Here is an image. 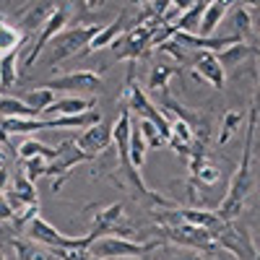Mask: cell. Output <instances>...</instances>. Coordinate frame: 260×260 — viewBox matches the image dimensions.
Listing matches in <instances>:
<instances>
[{
	"label": "cell",
	"mask_w": 260,
	"mask_h": 260,
	"mask_svg": "<svg viewBox=\"0 0 260 260\" xmlns=\"http://www.w3.org/2000/svg\"><path fill=\"white\" fill-rule=\"evenodd\" d=\"M255 127L257 122L247 117V136H245V151H242V159H240V167L232 175L229 180V187H226V195L221 198L216 213L221 216L224 221H234L237 216L245 211V203L252 192V143H255Z\"/></svg>",
	"instance_id": "obj_1"
},
{
	"label": "cell",
	"mask_w": 260,
	"mask_h": 260,
	"mask_svg": "<svg viewBox=\"0 0 260 260\" xmlns=\"http://www.w3.org/2000/svg\"><path fill=\"white\" fill-rule=\"evenodd\" d=\"M122 102L130 112H136L138 120H151L154 125H159V130L164 133V138H172V120L159 110V107L146 96V91L136 83V71H133V62H130V71H127V83H125V94Z\"/></svg>",
	"instance_id": "obj_2"
},
{
	"label": "cell",
	"mask_w": 260,
	"mask_h": 260,
	"mask_svg": "<svg viewBox=\"0 0 260 260\" xmlns=\"http://www.w3.org/2000/svg\"><path fill=\"white\" fill-rule=\"evenodd\" d=\"M164 240H151V242H138L130 237H117V234H107L89 247V252H94L96 257L104 260H125V257H143L154 250H161Z\"/></svg>",
	"instance_id": "obj_3"
},
{
	"label": "cell",
	"mask_w": 260,
	"mask_h": 260,
	"mask_svg": "<svg viewBox=\"0 0 260 260\" xmlns=\"http://www.w3.org/2000/svg\"><path fill=\"white\" fill-rule=\"evenodd\" d=\"M26 237L34 240L37 245H45V247H52V250H89L94 245L91 234L68 237V234L57 232L50 221L42 219V216H34V219L26 224Z\"/></svg>",
	"instance_id": "obj_4"
},
{
	"label": "cell",
	"mask_w": 260,
	"mask_h": 260,
	"mask_svg": "<svg viewBox=\"0 0 260 260\" xmlns=\"http://www.w3.org/2000/svg\"><path fill=\"white\" fill-rule=\"evenodd\" d=\"M156 232L161 234L159 240L172 242L182 250H195V252H221L216 245V234L192 224H177V226H156Z\"/></svg>",
	"instance_id": "obj_5"
},
{
	"label": "cell",
	"mask_w": 260,
	"mask_h": 260,
	"mask_svg": "<svg viewBox=\"0 0 260 260\" xmlns=\"http://www.w3.org/2000/svg\"><path fill=\"white\" fill-rule=\"evenodd\" d=\"M102 31L99 24H83V26H76V29H62L52 42H50V65H57L68 57H81V52L91 45V39Z\"/></svg>",
	"instance_id": "obj_6"
},
{
	"label": "cell",
	"mask_w": 260,
	"mask_h": 260,
	"mask_svg": "<svg viewBox=\"0 0 260 260\" xmlns=\"http://www.w3.org/2000/svg\"><path fill=\"white\" fill-rule=\"evenodd\" d=\"M216 234V245L221 252L234 255L237 260H260V247L255 245L252 234L247 226H242L240 221H226Z\"/></svg>",
	"instance_id": "obj_7"
},
{
	"label": "cell",
	"mask_w": 260,
	"mask_h": 260,
	"mask_svg": "<svg viewBox=\"0 0 260 260\" xmlns=\"http://www.w3.org/2000/svg\"><path fill=\"white\" fill-rule=\"evenodd\" d=\"M94 159H96V156H91L89 151H83V148L78 146V141L65 138V141L57 146V156L47 164V177H55L52 190L57 192V190L62 187V182L68 180V175H71L73 167L86 164V161H94Z\"/></svg>",
	"instance_id": "obj_8"
},
{
	"label": "cell",
	"mask_w": 260,
	"mask_h": 260,
	"mask_svg": "<svg viewBox=\"0 0 260 260\" xmlns=\"http://www.w3.org/2000/svg\"><path fill=\"white\" fill-rule=\"evenodd\" d=\"M89 234L94 237V242L99 237H107V234H117V237H130L133 240V229L125 224V206L117 201V203H110L94 213L91 219V229Z\"/></svg>",
	"instance_id": "obj_9"
},
{
	"label": "cell",
	"mask_w": 260,
	"mask_h": 260,
	"mask_svg": "<svg viewBox=\"0 0 260 260\" xmlns=\"http://www.w3.org/2000/svg\"><path fill=\"white\" fill-rule=\"evenodd\" d=\"M47 89H57V91H71V94H89V96H96L104 91V81L96 71H73V73H65V76H57V78H50Z\"/></svg>",
	"instance_id": "obj_10"
},
{
	"label": "cell",
	"mask_w": 260,
	"mask_h": 260,
	"mask_svg": "<svg viewBox=\"0 0 260 260\" xmlns=\"http://www.w3.org/2000/svg\"><path fill=\"white\" fill-rule=\"evenodd\" d=\"M71 13H73V11L65 6V3H60V6L52 11V16L47 18V24L39 29V37L34 39V45L29 47V52H26V57H24V68H31V65L37 62V57L42 55V50L50 47V42L65 29V24H68Z\"/></svg>",
	"instance_id": "obj_11"
},
{
	"label": "cell",
	"mask_w": 260,
	"mask_h": 260,
	"mask_svg": "<svg viewBox=\"0 0 260 260\" xmlns=\"http://www.w3.org/2000/svg\"><path fill=\"white\" fill-rule=\"evenodd\" d=\"M192 76L198 78V81H206L211 83L216 91H221L224 89V83H226V71H224V65L219 60V55L211 52V50H203L192 57Z\"/></svg>",
	"instance_id": "obj_12"
},
{
	"label": "cell",
	"mask_w": 260,
	"mask_h": 260,
	"mask_svg": "<svg viewBox=\"0 0 260 260\" xmlns=\"http://www.w3.org/2000/svg\"><path fill=\"white\" fill-rule=\"evenodd\" d=\"M76 141H78V146H81L83 151H89L91 156H99V154H104V151L110 148V143H112L115 138H112V127L104 125V122H99V125L86 127Z\"/></svg>",
	"instance_id": "obj_13"
},
{
	"label": "cell",
	"mask_w": 260,
	"mask_h": 260,
	"mask_svg": "<svg viewBox=\"0 0 260 260\" xmlns=\"http://www.w3.org/2000/svg\"><path fill=\"white\" fill-rule=\"evenodd\" d=\"M127 18H125V13H120L112 24H107V26H102V31L91 39V45L86 47L83 52H81V57H86V55H91V52H99V50H104V47H112L115 42L120 39V34H125L127 31Z\"/></svg>",
	"instance_id": "obj_14"
},
{
	"label": "cell",
	"mask_w": 260,
	"mask_h": 260,
	"mask_svg": "<svg viewBox=\"0 0 260 260\" xmlns=\"http://www.w3.org/2000/svg\"><path fill=\"white\" fill-rule=\"evenodd\" d=\"M96 99L94 96H62V99H55L50 110H45V115H52V117H60V115H81V112H89L94 110Z\"/></svg>",
	"instance_id": "obj_15"
},
{
	"label": "cell",
	"mask_w": 260,
	"mask_h": 260,
	"mask_svg": "<svg viewBox=\"0 0 260 260\" xmlns=\"http://www.w3.org/2000/svg\"><path fill=\"white\" fill-rule=\"evenodd\" d=\"M130 136H133V117H130V110L125 107L117 117V122L112 125V138L117 143L120 159H130Z\"/></svg>",
	"instance_id": "obj_16"
},
{
	"label": "cell",
	"mask_w": 260,
	"mask_h": 260,
	"mask_svg": "<svg viewBox=\"0 0 260 260\" xmlns=\"http://www.w3.org/2000/svg\"><path fill=\"white\" fill-rule=\"evenodd\" d=\"M47 122V130H52V127H91V125H99L102 122V112H96V110H89V112H81V115H60V117H50V120H45Z\"/></svg>",
	"instance_id": "obj_17"
},
{
	"label": "cell",
	"mask_w": 260,
	"mask_h": 260,
	"mask_svg": "<svg viewBox=\"0 0 260 260\" xmlns=\"http://www.w3.org/2000/svg\"><path fill=\"white\" fill-rule=\"evenodd\" d=\"M216 55H219L224 71H232V68H237L240 62H245L247 57H257L260 50L252 47L250 42H237V45H232V47H226V50H221V52H216Z\"/></svg>",
	"instance_id": "obj_18"
},
{
	"label": "cell",
	"mask_w": 260,
	"mask_h": 260,
	"mask_svg": "<svg viewBox=\"0 0 260 260\" xmlns=\"http://www.w3.org/2000/svg\"><path fill=\"white\" fill-rule=\"evenodd\" d=\"M52 6L50 3H39V6H26L21 11V26L26 31H39L42 26L47 24V18L52 16Z\"/></svg>",
	"instance_id": "obj_19"
},
{
	"label": "cell",
	"mask_w": 260,
	"mask_h": 260,
	"mask_svg": "<svg viewBox=\"0 0 260 260\" xmlns=\"http://www.w3.org/2000/svg\"><path fill=\"white\" fill-rule=\"evenodd\" d=\"M234 0H213V3L206 6V13H203V24H201V34L203 37H213V29L219 26V21L226 16L229 6Z\"/></svg>",
	"instance_id": "obj_20"
},
{
	"label": "cell",
	"mask_w": 260,
	"mask_h": 260,
	"mask_svg": "<svg viewBox=\"0 0 260 260\" xmlns=\"http://www.w3.org/2000/svg\"><path fill=\"white\" fill-rule=\"evenodd\" d=\"M18 78V50L0 55V89H11Z\"/></svg>",
	"instance_id": "obj_21"
},
{
	"label": "cell",
	"mask_w": 260,
	"mask_h": 260,
	"mask_svg": "<svg viewBox=\"0 0 260 260\" xmlns=\"http://www.w3.org/2000/svg\"><path fill=\"white\" fill-rule=\"evenodd\" d=\"M245 122V112L242 110H226L224 112V120H221V125H219V146H226L229 141H232V136L240 130V125Z\"/></svg>",
	"instance_id": "obj_22"
},
{
	"label": "cell",
	"mask_w": 260,
	"mask_h": 260,
	"mask_svg": "<svg viewBox=\"0 0 260 260\" xmlns=\"http://www.w3.org/2000/svg\"><path fill=\"white\" fill-rule=\"evenodd\" d=\"M177 73V68H172L169 62H156V65H151V71H148V91H161L169 86V78Z\"/></svg>",
	"instance_id": "obj_23"
},
{
	"label": "cell",
	"mask_w": 260,
	"mask_h": 260,
	"mask_svg": "<svg viewBox=\"0 0 260 260\" xmlns=\"http://www.w3.org/2000/svg\"><path fill=\"white\" fill-rule=\"evenodd\" d=\"M18 159L21 161H26V159H34V156H45V159H55L57 156V148H50V146H45V143H39L37 138H26L24 143L18 146Z\"/></svg>",
	"instance_id": "obj_24"
},
{
	"label": "cell",
	"mask_w": 260,
	"mask_h": 260,
	"mask_svg": "<svg viewBox=\"0 0 260 260\" xmlns=\"http://www.w3.org/2000/svg\"><path fill=\"white\" fill-rule=\"evenodd\" d=\"M146 151H148V143H146V138L141 133L138 122H133V136H130V164H133L136 169H143Z\"/></svg>",
	"instance_id": "obj_25"
},
{
	"label": "cell",
	"mask_w": 260,
	"mask_h": 260,
	"mask_svg": "<svg viewBox=\"0 0 260 260\" xmlns=\"http://www.w3.org/2000/svg\"><path fill=\"white\" fill-rule=\"evenodd\" d=\"M55 99H57V96H55V91H52V89H47V86H39V89H31V91H26V94H24V102H26L29 107H34V110H37L39 115L45 112V110H50Z\"/></svg>",
	"instance_id": "obj_26"
},
{
	"label": "cell",
	"mask_w": 260,
	"mask_h": 260,
	"mask_svg": "<svg viewBox=\"0 0 260 260\" xmlns=\"http://www.w3.org/2000/svg\"><path fill=\"white\" fill-rule=\"evenodd\" d=\"M11 192L16 195V198L24 203V206H34V203H39V195H37V187H34V182L26 177V175H21V177H16V182H13V187H11Z\"/></svg>",
	"instance_id": "obj_27"
},
{
	"label": "cell",
	"mask_w": 260,
	"mask_h": 260,
	"mask_svg": "<svg viewBox=\"0 0 260 260\" xmlns=\"http://www.w3.org/2000/svg\"><path fill=\"white\" fill-rule=\"evenodd\" d=\"M18 45H24V37L18 34V29H13L8 21L0 16V55L11 52V50H18Z\"/></svg>",
	"instance_id": "obj_28"
},
{
	"label": "cell",
	"mask_w": 260,
	"mask_h": 260,
	"mask_svg": "<svg viewBox=\"0 0 260 260\" xmlns=\"http://www.w3.org/2000/svg\"><path fill=\"white\" fill-rule=\"evenodd\" d=\"M232 26H234V34L240 37L242 42H250L252 39V18L245 8H237L234 16H232Z\"/></svg>",
	"instance_id": "obj_29"
},
{
	"label": "cell",
	"mask_w": 260,
	"mask_h": 260,
	"mask_svg": "<svg viewBox=\"0 0 260 260\" xmlns=\"http://www.w3.org/2000/svg\"><path fill=\"white\" fill-rule=\"evenodd\" d=\"M138 127H141V133H143L148 148H161V146L169 143V141L164 138V133L159 130V125H154L151 120H138Z\"/></svg>",
	"instance_id": "obj_30"
},
{
	"label": "cell",
	"mask_w": 260,
	"mask_h": 260,
	"mask_svg": "<svg viewBox=\"0 0 260 260\" xmlns=\"http://www.w3.org/2000/svg\"><path fill=\"white\" fill-rule=\"evenodd\" d=\"M161 55H169L172 60H175V62H190V57H187V47H182L180 45V42L175 39V37H172V39H167V42H161V45L156 47Z\"/></svg>",
	"instance_id": "obj_31"
},
{
	"label": "cell",
	"mask_w": 260,
	"mask_h": 260,
	"mask_svg": "<svg viewBox=\"0 0 260 260\" xmlns=\"http://www.w3.org/2000/svg\"><path fill=\"white\" fill-rule=\"evenodd\" d=\"M47 164H50V159H45V156L26 159V161H24V172H26V177H29L31 182H37V177H47Z\"/></svg>",
	"instance_id": "obj_32"
},
{
	"label": "cell",
	"mask_w": 260,
	"mask_h": 260,
	"mask_svg": "<svg viewBox=\"0 0 260 260\" xmlns=\"http://www.w3.org/2000/svg\"><path fill=\"white\" fill-rule=\"evenodd\" d=\"M172 11V0H151V13L156 18H164Z\"/></svg>",
	"instance_id": "obj_33"
},
{
	"label": "cell",
	"mask_w": 260,
	"mask_h": 260,
	"mask_svg": "<svg viewBox=\"0 0 260 260\" xmlns=\"http://www.w3.org/2000/svg\"><path fill=\"white\" fill-rule=\"evenodd\" d=\"M11 219H16V211L11 208L6 192H0V221H11Z\"/></svg>",
	"instance_id": "obj_34"
},
{
	"label": "cell",
	"mask_w": 260,
	"mask_h": 260,
	"mask_svg": "<svg viewBox=\"0 0 260 260\" xmlns=\"http://www.w3.org/2000/svg\"><path fill=\"white\" fill-rule=\"evenodd\" d=\"M247 117H252L255 122H260V81H257V89H255L252 104H250V110H247Z\"/></svg>",
	"instance_id": "obj_35"
},
{
	"label": "cell",
	"mask_w": 260,
	"mask_h": 260,
	"mask_svg": "<svg viewBox=\"0 0 260 260\" xmlns=\"http://www.w3.org/2000/svg\"><path fill=\"white\" fill-rule=\"evenodd\" d=\"M167 260H203V257L195 255V252H190V250H177V252H169Z\"/></svg>",
	"instance_id": "obj_36"
},
{
	"label": "cell",
	"mask_w": 260,
	"mask_h": 260,
	"mask_svg": "<svg viewBox=\"0 0 260 260\" xmlns=\"http://www.w3.org/2000/svg\"><path fill=\"white\" fill-rule=\"evenodd\" d=\"M195 3H198V0H172V8H177L180 13H185V11L192 8Z\"/></svg>",
	"instance_id": "obj_37"
},
{
	"label": "cell",
	"mask_w": 260,
	"mask_h": 260,
	"mask_svg": "<svg viewBox=\"0 0 260 260\" xmlns=\"http://www.w3.org/2000/svg\"><path fill=\"white\" fill-rule=\"evenodd\" d=\"M8 182H11L8 169H6V167H0V192H6V190H8Z\"/></svg>",
	"instance_id": "obj_38"
},
{
	"label": "cell",
	"mask_w": 260,
	"mask_h": 260,
	"mask_svg": "<svg viewBox=\"0 0 260 260\" xmlns=\"http://www.w3.org/2000/svg\"><path fill=\"white\" fill-rule=\"evenodd\" d=\"M11 141V133H8V130L3 127V125H0V146H3V143H8Z\"/></svg>",
	"instance_id": "obj_39"
},
{
	"label": "cell",
	"mask_w": 260,
	"mask_h": 260,
	"mask_svg": "<svg viewBox=\"0 0 260 260\" xmlns=\"http://www.w3.org/2000/svg\"><path fill=\"white\" fill-rule=\"evenodd\" d=\"M99 3H102V0H86V6H89V11H94Z\"/></svg>",
	"instance_id": "obj_40"
},
{
	"label": "cell",
	"mask_w": 260,
	"mask_h": 260,
	"mask_svg": "<svg viewBox=\"0 0 260 260\" xmlns=\"http://www.w3.org/2000/svg\"><path fill=\"white\" fill-rule=\"evenodd\" d=\"M151 0H130V6H148Z\"/></svg>",
	"instance_id": "obj_41"
},
{
	"label": "cell",
	"mask_w": 260,
	"mask_h": 260,
	"mask_svg": "<svg viewBox=\"0 0 260 260\" xmlns=\"http://www.w3.org/2000/svg\"><path fill=\"white\" fill-rule=\"evenodd\" d=\"M242 6H260V0H242Z\"/></svg>",
	"instance_id": "obj_42"
},
{
	"label": "cell",
	"mask_w": 260,
	"mask_h": 260,
	"mask_svg": "<svg viewBox=\"0 0 260 260\" xmlns=\"http://www.w3.org/2000/svg\"><path fill=\"white\" fill-rule=\"evenodd\" d=\"M125 260H148V255H143V257H125Z\"/></svg>",
	"instance_id": "obj_43"
},
{
	"label": "cell",
	"mask_w": 260,
	"mask_h": 260,
	"mask_svg": "<svg viewBox=\"0 0 260 260\" xmlns=\"http://www.w3.org/2000/svg\"><path fill=\"white\" fill-rule=\"evenodd\" d=\"M0 167H3V151H0Z\"/></svg>",
	"instance_id": "obj_44"
},
{
	"label": "cell",
	"mask_w": 260,
	"mask_h": 260,
	"mask_svg": "<svg viewBox=\"0 0 260 260\" xmlns=\"http://www.w3.org/2000/svg\"><path fill=\"white\" fill-rule=\"evenodd\" d=\"M0 260H6V255H3V252H0Z\"/></svg>",
	"instance_id": "obj_45"
},
{
	"label": "cell",
	"mask_w": 260,
	"mask_h": 260,
	"mask_svg": "<svg viewBox=\"0 0 260 260\" xmlns=\"http://www.w3.org/2000/svg\"><path fill=\"white\" fill-rule=\"evenodd\" d=\"M0 99H3V96H0Z\"/></svg>",
	"instance_id": "obj_46"
},
{
	"label": "cell",
	"mask_w": 260,
	"mask_h": 260,
	"mask_svg": "<svg viewBox=\"0 0 260 260\" xmlns=\"http://www.w3.org/2000/svg\"><path fill=\"white\" fill-rule=\"evenodd\" d=\"M257 57H260V55H257Z\"/></svg>",
	"instance_id": "obj_47"
}]
</instances>
